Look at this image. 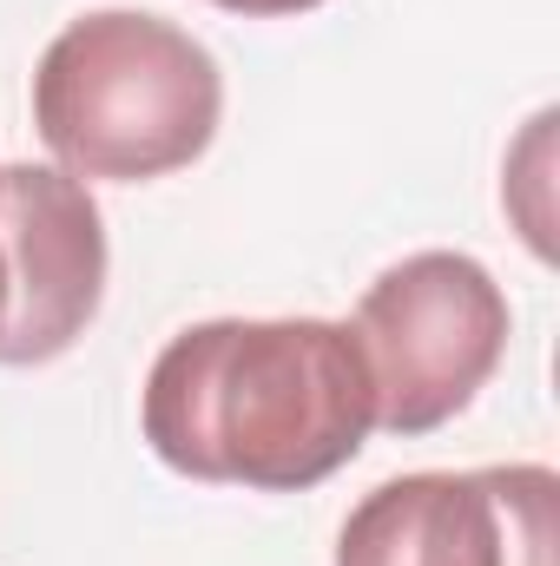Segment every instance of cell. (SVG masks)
Wrapping results in <instances>:
<instances>
[{
    "label": "cell",
    "mask_w": 560,
    "mask_h": 566,
    "mask_svg": "<svg viewBox=\"0 0 560 566\" xmlns=\"http://www.w3.org/2000/svg\"><path fill=\"white\" fill-rule=\"evenodd\" d=\"M139 422L185 481L303 494L363 454L376 382L350 323L211 316L158 349Z\"/></svg>",
    "instance_id": "cell-1"
},
{
    "label": "cell",
    "mask_w": 560,
    "mask_h": 566,
    "mask_svg": "<svg viewBox=\"0 0 560 566\" xmlns=\"http://www.w3.org/2000/svg\"><path fill=\"white\" fill-rule=\"evenodd\" d=\"M218 60L158 13H80L33 66V126L73 178L145 185L185 171L218 139Z\"/></svg>",
    "instance_id": "cell-2"
},
{
    "label": "cell",
    "mask_w": 560,
    "mask_h": 566,
    "mask_svg": "<svg viewBox=\"0 0 560 566\" xmlns=\"http://www.w3.org/2000/svg\"><path fill=\"white\" fill-rule=\"evenodd\" d=\"M356 349L376 382V428L416 441L455 422L508 356V296L462 251H416L356 303Z\"/></svg>",
    "instance_id": "cell-3"
},
{
    "label": "cell",
    "mask_w": 560,
    "mask_h": 566,
    "mask_svg": "<svg viewBox=\"0 0 560 566\" xmlns=\"http://www.w3.org/2000/svg\"><path fill=\"white\" fill-rule=\"evenodd\" d=\"M336 566H560V474H396L350 507Z\"/></svg>",
    "instance_id": "cell-4"
},
{
    "label": "cell",
    "mask_w": 560,
    "mask_h": 566,
    "mask_svg": "<svg viewBox=\"0 0 560 566\" xmlns=\"http://www.w3.org/2000/svg\"><path fill=\"white\" fill-rule=\"evenodd\" d=\"M0 369L66 356L106 296V218L60 165H0Z\"/></svg>",
    "instance_id": "cell-5"
},
{
    "label": "cell",
    "mask_w": 560,
    "mask_h": 566,
    "mask_svg": "<svg viewBox=\"0 0 560 566\" xmlns=\"http://www.w3.org/2000/svg\"><path fill=\"white\" fill-rule=\"evenodd\" d=\"M211 7L245 13V20H283V13H310V7H323V0H211Z\"/></svg>",
    "instance_id": "cell-6"
},
{
    "label": "cell",
    "mask_w": 560,
    "mask_h": 566,
    "mask_svg": "<svg viewBox=\"0 0 560 566\" xmlns=\"http://www.w3.org/2000/svg\"><path fill=\"white\" fill-rule=\"evenodd\" d=\"M0 323H7V277H0Z\"/></svg>",
    "instance_id": "cell-7"
}]
</instances>
